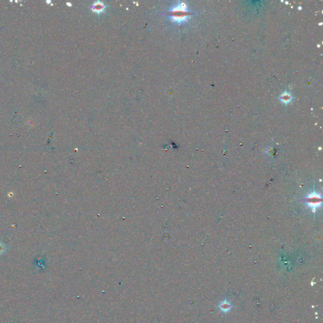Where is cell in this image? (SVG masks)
Returning a JSON list of instances; mask_svg holds the SVG:
<instances>
[{
    "label": "cell",
    "instance_id": "cell-1",
    "mask_svg": "<svg viewBox=\"0 0 323 323\" xmlns=\"http://www.w3.org/2000/svg\"><path fill=\"white\" fill-rule=\"evenodd\" d=\"M170 12L172 13L170 17L172 20L178 23L185 22L191 17V16L187 14V13H189L187 5L180 1H179V4L176 7L172 9Z\"/></svg>",
    "mask_w": 323,
    "mask_h": 323
},
{
    "label": "cell",
    "instance_id": "cell-2",
    "mask_svg": "<svg viewBox=\"0 0 323 323\" xmlns=\"http://www.w3.org/2000/svg\"><path fill=\"white\" fill-rule=\"evenodd\" d=\"M280 101H282L283 103H284L285 104H287L290 103L292 101V96L290 94V93L287 92H285L284 93H283V94L280 97Z\"/></svg>",
    "mask_w": 323,
    "mask_h": 323
},
{
    "label": "cell",
    "instance_id": "cell-3",
    "mask_svg": "<svg viewBox=\"0 0 323 323\" xmlns=\"http://www.w3.org/2000/svg\"><path fill=\"white\" fill-rule=\"evenodd\" d=\"M105 8L104 5L100 1H97L93 5V10L97 13H100L104 11Z\"/></svg>",
    "mask_w": 323,
    "mask_h": 323
}]
</instances>
